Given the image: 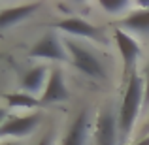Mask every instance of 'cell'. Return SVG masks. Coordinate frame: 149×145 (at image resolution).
<instances>
[{"label": "cell", "mask_w": 149, "mask_h": 145, "mask_svg": "<svg viewBox=\"0 0 149 145\" xmlns=\"http://www.w3.org/2000/svg\"><path fill=\"white\" fill-rule=\"evenodd\" d=\"M146 100V85H143L142 76L136 72L130 74L127 85V94H125L123 105H121V115H119V132L123 138H128V134L134 128V123L140 115V109Z\"/></svg>", "instance_id": "obj_1"}, {"label": "cell", "mask_w": 149, "mask_h": 145, "mask_svg": "<svg viewBox=\"0 0 149 145\" xmlns=\"http://www.w3.org/2000/svg\"><path fill=\"white\" fill-rule=\"evenodd\" d=\"M66 51L70 55V60L72 64L79 70L81 74H85L91 79H104L106 77V70L102 66V62L98 60L96 55H93L89 49H85L79 42L72 40V38H66L64 40Z\"/></svg>", "instance_id": "obj_2"}, {"label": "cell", "mask_w": 149, "mask_h": 145, "mask_svg": "<svg viewBox=\"0 0 149 145\" xmlns=\"http://www.w3.org/2000/svg\"><path fill=\"white\" fill-rule=\"evenodd\" d=\"M29 55L32 58H45V60H68L70 58L64 42L58 40L55 32H49L44 38H40L34 44V47L29 51Z\"/></svg>", "instance_id": "obj_3"}, {"label": "cell", "mask_w": 149, "mask_h": 145, "mask_svg": "<svg viewBox=\"0 0 149 145\" xmlns=\"http://www.w3.org/2000/svg\"><path fill=\"white\" fill-rule=\"evenodd\" d=\"M53 28H58L62 32L70 34V36H81V38H89L93 42H104L100 28H96L95 25L87 23L81 17H68L64 21H58L53 25Z\"/></svg>", "instance_id": "obj_4"}, {"label": "cell", "mask_w": 149, "mask_h": 145, "mask_svg": "<svg viewBox=\"0 0 149 145\" xmlns=\"http://www.w3.org/2000/svg\"><path fill=\"white\" fill-rule=\"evenodd\" d=\"M40 119H42L40 113L6 119L2 128H0V136L2 138H10V136H13V138H25V136H29L40 124Z\"/></svg>", "instance_id": "obj_5"}, {"label": "cell", "mask_w": 149, "mask_h": 145, "mask_svg": "<svg viewBox=\"0 0 149 145\" xmlns=\"http://www.w3.org/2000/svg\"><path fill=\"white\" fill-rule=\"evenodd\" d=\"M113 38H115V44L117 49L121 51V57H123L125 62V74H128L132 70V66L138 62L140 55H142V47H140V42L136 38H132L128 32L117 28L113 32Z\"/></svg>", "instance_id": "obj_6"}, {"label": "cell", "mask_w": 149, "mask_h": 145, "mask_svg": "<svg viewBox=\"0 0 149 145\" xmlns=\"http://www.w3.org/2000/svg\"><path fill=\"white\" fill-rule=\"evenodd\" d=\"M68 98H70V94H68V89H66V83H64V77H62V72H61L58 68L51 70L47 87H45L44 94H42V98H40L42 105L57 104V102H66Z\"/></svg>", "instance_id": "obj_7"}, {"label": "cell", "mask_w": 149, "mask_h": 145, "mask_svg": "<svg viewBox=\"0 0 149 145\" xmlns=\"http://www.w3.org/2000/svg\"><path fill=\"white\" fill-rule=\"evenodd\" d=\"M96 143L98 145H117V123L111 113H102L96 123Z\"/></svg>", "instance_id": "obj_8"}, {"label": "cell", "mask_w": 149, "mask_h": 145, "mask_svg": "<svg viewBox=\"0 0 149 145\" xmlns=\"http://www.w3.org/2000/svg\"><path fill=\"white\" fill-rule=\"evenodd\" d=\"M40 6H42L40 2H32V4H25V6H17V8H8V10H4L2 13H0V28L8 30L10 26L25 21V19L30 17V15H32Z\"/></svg>", "instance_id": "obj_9"}, {"label": "cell", "mask_w": 149, "mask_h": 145, "mask_svg": "<svg viewBox=\"0 0 149 145\" xmlns=\"http://www.w3.org/2000/svg\"><path fill=\"white\" fill-rule=\"evenodd\" d=\"M89 121H91L89 119V111L83 109L76 117V121L72 123V126H70L62 145H85L87 136H89Z\"/></svg>", "instance_id": "obj_10"}, {"label": "cell", "mask_w": 149, "mask_h": 145, "mask_svg": "<svg viewBox=\"0 0 149 145\" xmlns=\"http://www.w3.org/2000/svg\"><path fill=\"white\" fill-rule=\"evenodd\" d=\"M45 77H47V68L45 66H36V68L29 70L25 74V77L21 81V89L25 92H29V94H34V92L42 91Z\"/></svg>", "instance_id": "obj_11"}, {"label": "cell", "mask_w": 149, "mask_h": 145, "mask_svg": "<svg viewBox=\"0 0 149 145\" xmlns=\"http://www.w3.org/2000/svg\"><path fill=\"white\" fill-rule=\"evenodd\" d=\"M123 28L134 30V32H149V10H136L121 19L119 23Z\"/></svg>", "instance_id": "obj_12"}, {"label": "cell", "mask_w": 149, "mask_h": 145, "mask_svg": "<svg viewBox=\"0 0 149 145\" xmlns=\"http://www.w3.org/2000/svg\"><path fill=\"white\" fill-rule=\"evenodd\" d=\"M4 98L8 102V108L11 109H32L42 104L38 98H34L29 92H10V94H4Z\"/></svg>", "instance_id": "obj_13"}, {"label": "cell", "mask_w": 149, "mask_h": 145, "mask_svg": "<svg viewBox=\"0 0 149 145\" xmlns=\"http://www.w3.org/2000/svg\"><path fill=\"white\" fill-rule=\"evenodd\" d=\"M100 6L109 13H121L128 8V2L127 0H102Z\"/></svg>", "instance_id": "obj_14"}, {"label": "cell", "mask_w": 149, "mask_h": 145, "mask_svg": "<svg viewBox=\"0 0 149 145\" xmlns=\"http://www.w3.org/2000/svg\"><path fill=\"white\" fill-rule=\"evenodd\" d=\"M143 105H149V72H147V81H146V100Z\"/></svg>", "instance_id": "obj_15"}, {"label": "cell", "mask_w": 149, "mask_h": 145, "mask_svg": "<svg viewBox=\"0 0 149 145\" xmlns=\"http://www.w3.org/2000/svg\"><path fill=\"white\" fill-rule=\"evenodd\" d=\"M51 142H53V138H51V136H47V138H44L38 145H51Z\"/></svg>", "instance_id": "obj_16"}, {"label": "cell", "mask_w": 149, "mask_h": 145, "mask_svg": "<svg viewBox=\"0 0 149 145\" xmlns=\"http://www.w3.org/2000/svg\"><path fill=\"white\" fill-rule=\"evenodd\" d=\"M136 145H149V136H147V138H143L142 142H138Z\"/></svg>", "instance_id": "obj_17"}, {"label": "cell", "mask_w": 149, "mask_h": 145, "mask_svg": "<svg viewBox=\"0 0 149 145\" xmlns=\"http://www.w3.org/2000/svg\"><path fill=\"white\" fill-rule=\"evenodd\" d=\"M4 145H19V143H15V142H13V143H4Z\"/></svg>", "instance_id": "obj_18"}, {"label": "cell", "mask_w": 149, "mask_h": 145, "mask_svg": "<svg viewBox=\"0 0 149 145\" xmlns=\"http://www.w3.org/2000/svg\"><path fill=\"white\" fill-rule=\"evenodd\" d=\"M147 130H149V124H147Z\"/></svg>", "instance_id": "obj_19"}]
</instances>
